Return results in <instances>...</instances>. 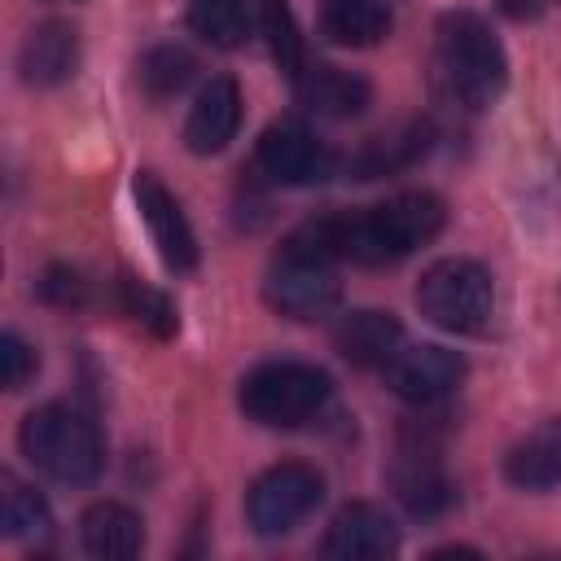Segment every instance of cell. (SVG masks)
<instances>
[{"instance_id":"obj_1","label":"cell","mask_w":561,"mask_h":561,"mask_svg":"<svg viewBox=\"0 0 561 561\" xmlns=\"http://www.w3.org/2000/svg\"><path fill=\"white\" fill-rule=\"evenodd\" d=\"M447 224V206L430 188H408L394 193L377 206H355V210H320L302 219L285 237V254L320 259V263H359V267H386L408 259L412 250L430 245Z\"/></svg>"},{"instance_id":"obj_2","label":"cell","mask_w":561,"mask_h":561,"mask_svg":"<svg viewBox=\"0 0 561 561\" xmlns=\"http://www.w3.org/2000/svg\"><path fill=\"white\" fill-rule=\"evenodd\" d=\"M18 447L44 478L66 486H88L105 469V438L96 421L70 403L31 408L18 430Z\"/></svg>"},{"instance_id":"obj_3","label":"cell","mask_w":561,"mask_h":561,"mask_svg":"<svg viewBox=\"0 0 561 561\" xmlns=\"http://www.w3.org/2000/svg\"><path fill=\"white\" fill-rule=\"evenodd\" d=\"M438 66L451 96L469 110H486L508 88V53L491 22L469 9H451L438 18Z\"/></svg>"},{"instance_id":"obj_4","label":"cell","mask_w":561,"mask_h":561,"mask_svg":"<svg viewBox=\"0 0 561 561\" xmlns=\"http://www.w3.org/2000/svg\"><path fill=\"white\" fill-rule=\"evenodd\" d=\"M333 394V381L324 368L302 364V359H267L250 368L237 386V408L245 421L263 430H294L307 425Z\"/></svg>"},{"instance_id":"obj_5","label":"cell","mask_w":561,"mask_h":561,"mask_svg":"<svg viewBox=\"0 0 561 561\" xmlns=\"http://www.w3.org/2000/svg\"><path fill=\"white\" fill-rule=\"evenodd\" d=\"M416 311L447 333H482L495 311L491 272L473 259H438L416 280Z\"/></svg>"},{"instance_id":"obj_6","label":"cell","mask_w":561,"mask_h":561,"mask_svg":"<svg viewBox=\"0 0 561 561\" xmlns=\"http://www.w3.org/2000/svg\"><path fill=\"white\" fill-rule=\"evenodd\" d=\"M320 500H324V473L302 460H280L250 482L245 517H250L254 535L280 539V535L298 530L320 508Z\"/></svg>"},{"instance_id":"obj_7","label":"cell","mask_w":561,"mask_h":561,"mask_svg":"<svg viewBox=\"0 0 561 561\" xmlns=\"http://www.w3.org/2000/svg\"><path fill=\"white\" fill-rule=\"evenodd\" d=\"M390 486H394L399 504L412 517H443L456 504V486H451V478L443 473V460H438L434 425L412 421L399 434V451H394V465H390Z\"/></svg>"},{"instance_id":"obj_8","label":"cell","mask_w":561,"mask_h":561,"mask_svg":"<svg viewBox=\"0 0 561 561\" xmlns=\"http://www.w3.org/2000/svg\"><path fill=\"white\" fill-rule=\"evenodd\" d=\"M254 175L276 188H307L333 175V153L307 123L280 118L254 140Z\"/></svg>"},{"instance_id":"obj_9","label":"cell","mask_w":561,"mask_h":561,"mask_svg":"<svg viewBox=\"0 0 561 561\" xmlns=\"http://www.w3.org/2000/svg\"><path fill=\"white\" fill-rule=\"evenodd\" d=\"M263 298L276 316L285 320H324L337 311L342 302V280L333 272V263L320 259H302V254H276V263L267 267L263 280Z\"/></svg>"},{"instance_id":"obj_10","label":"cell","mask_w":561,"mask_h":561,"mask_svg":"<svg viewBox=\"0 0 561 561\" xmlns=\"http://www.w3.org/2000/svg\"><path fill=\"white\" fill-rule=\"evenodd\" d=\"M386 373V386L412 403V408H438L443 399H451L465 381V355L460 351H447V346H434V342H421V346H399V355L381 368Z\"/></svg>"},{"instance_id":"obj_11","label":"cell","mask_w":561,"mask_h":561,"mask_svg":"<svg viewBox=\"0 0 561 561\" xmlns=\"http://www.w3.org/2000/svg\"><path fill=\"white\" fill-rule=\"evenodd\" d=\"M131 193H136V206H140V219L149 228V241H153L158 259L171 272H193L197 267V237H193V228H188L175 193L153 171H136Z\"/></svg>"},{"instance_id":"obj_12","label":"cell","mask_w":561,"mask_h":561,"mask_svg":"<svg viewBox=\"0 0 561 561\" xmlns=\"http://www.w3.org/2000/svg\"><path fill=\"white\" fill-rule=\"evenodd\" d=\"M320 552L337 557V561H377V557L399 552V526L390 522L386 508L355 500L333 513V522L320 539Z\"/></svg>"},{"instance_id":"obj_13","label":"cell","mask_w":561,"mask_h":561,"mask_svg":"<svg viewBox=\"0 0 561 561\" xmlns=\"http://www.w3.org/2000/svg\"><path fill=\"white\" fill-rule=\"evenodd\" d=\"M79 31L61 18H44L26 31L22 48H18V70H22V83L31 88H57L66 79H75L79 70Z\"/></svg>"},{"instance_id":"obj_14","label":"cell","mask_w":561,"mask_h":561,"mask_svg":"<svg viewBox=\"0 0 561 561\" xmlns=\"http://www.w3.org/2000/svg\"><path fill=\"white\" fill-rule=\"evenodd\" d=\"M237 127H241V88H237V79L215 75L197 92V101H193V110L184 118V145H188V153L210 158V153L228 149Z\"/></svg>"},{"instance_id":"obj_15","label":"cell","mask_w":561,"mask_h":561,"mask_svg":"<svg viewBox=\"0 0 561 561\" xmlns=\"http://www.w3.org/2000/svg\"><path fill=\"white\" fill-rule=\"evenodd\" d=\"M294 92H298V105L316 118H359L368 105H373V88L368 79L342 70V66H329V61H316V66H302V75L294 79Z\"/></svg>"},{"instance_id":"obj_16","label":"cell","mask_w":561,"mask_h":561,"mask_svg":"<svg viewBox=\"0 0 561 561\" xmlns=\"http://www.w3.org/2000/svg\"><path fill=\"white\" fill-rule=\"evenodd\" d=\"M333 346L355 368H386L403 346V324L390 311L359 307L333 324Z\"/></svg>"},{"instance_id":"obj_17","label":"cell","mask_w":561,"mask_h":561,"mask_svg":"<svg viewBox=\"0 0 561 561\" xmlns=\"http://www.w3.org/2000/svg\"><path fill=\"white\" fill-rule=\"evenodd\" d=\"M79 543L88 557L101 561H131L145 548V522L136 508L118 500H96L79 517Z\"/></svg>"},{"instance_id":"obj_18","label":"cell","mask_w":561,"mask_h":561,"mask_svg":"<svg viewBox=\"0 0 561 561\" xmlns=\"http://www.w3.org/2000/svg\"><path fill=\"white\" fill-rule=\"evenodd\" d=\"M504 478L517 491H552L561 486V416H548L526 438H517L504 456Z\"/></svg>"},{"instance_id":"obj_19","label":"cell","mask_w":561,"mask_h":561,"mask_svg":"<svg viewBox=\"0 0 561 561\" xmlns=\"http://www.w3.org/2000/svg\"><path fill=\"white\" fill-rule=\"evenodd\" d=\"M320 35L337 48H373L390 35L386 0H320Z\"/></svg>"},{"instance_id":"obj_20","label":"cell","mask_w":561,"mask_h":561,"mask_svg":"<svg viewBox=\"0 0 561 561\" xmlns=\"http://www.w3.org/2000/svg\"><path fill=\"white\" fill-rule=\"evenodd\" d=\"M425 149H430V123H403L390 136H373L351 158V171H355V180H377V175H390V171L416 162Z\"/></svg>"},{"instance_id":"obj_21","label":"cell","mask_w":561,"mask_h":561,"mask_svg":"<svg viewBox=\"0 0 561 561\" xmlns=\"http://www.w3.org/2000/svg\"><path fill=\"white\" fill-rule=\"evenodd\" d=\"M184 22L210 48H241L250 39L254 13H250V0H193Z\"/></svg>"},{"instance_id":"obj_22","label":"cell","mask_w":561,"mask_h":561,"mask_svg":"<svg viewBox=\"0 0 561 561\" xmlns=\"http://www.w3.org/2000/svg\"><path fill=\"white\" fill-rule=\"evenodd\" d=\"M0 522H4V535L9 539H22V543H44L53 535V508L48 500L18 482L13 473H4V508H0Z\"/></svg>"},{"instance_id":"obj_23","label":"cell","mask_w":561,"mask_h":561,"mask_svg":"<svg viewBox=\"0 0 561 561\" xmlns=\"http://www.w3.org/2000/svg\"><path fill=\"white\" fill-rule=\"evenodd\" d=\"M259 31H263V39H267V53H272L276 70L294 83V79L302 75V66H307L294 9H289L285 0H259Z\"/></svg>"},{"instance_id":"obj_24","label":"cell","mask_w":561,"mask_h":561,"mask_svg":"<svg viewBox=\"0 0 561 561\" xmlns=\"http://www.w3.org/2000/svg\"><path fill=\"white\" fill-rule=\"evenodd\" d=\"M140 88L153 96V101H167V96H180L188 83H193V75H197V57L188 53V48H180V44H158V48H149L145 57H140Z\"/></svg>"},{"instance_id":"obj_25","label":"cell","mask_w":561,"mask_h":561,"mask_svg":"<svg viewBox=\"0 0 561 561\" xmlns=\"http://www.w3.org/2000/svg\"><path fill=\"white\" fill-rule=\"evenodd\" d=\"M118 307H123L140 329H149L153 337H175V329H180L175 302H171L162 289H153L149 280L131 276V272L118 276Z\"/></svg>"},{"instance_id":"obj_26","label":"cell","mask_w":561,"mask_h":561,"mask_svg":"<svg viewBox=\"0 0 561 561\" xmlns=\"http://www.w3.org/2000/svg\"><path fill=\"white\" fill-rule=\"evenodd\" d=\"M35 294H39V302L70 311V307H83V302H88V280H83L79 267H70V263H53V267L39 272Z\"/></svg>"},{"instance_id":"obj_27","label":"cell","mask_w":561,"mask_h":561,"mask_svg":"<svg viewBox=\"0 0 561 561\" xmlns=\"http://www.w3.org/2000/svg\"><path fill=\"white\" fill-rule=\"evenodd\" d=\"M35 368H39L35 351L9 329V333L0 337V377H4V390H22V386L35 377Z\"/></svg>"},{"instance_id":"obj_28","label":"cell","mask_w":561,"mask_h":561,"mask_svg":"<svg viewBox=\"0 0 561 561\" xmlns=\"http://www.w3.org/2000/svg\"><path fill=\"white\" fill-rule=\"evenodd\" d=\"M543 4H548V0H500V9H504L508 18H517V22H522V18H539Z\"/></svg>"}]
</instances>
